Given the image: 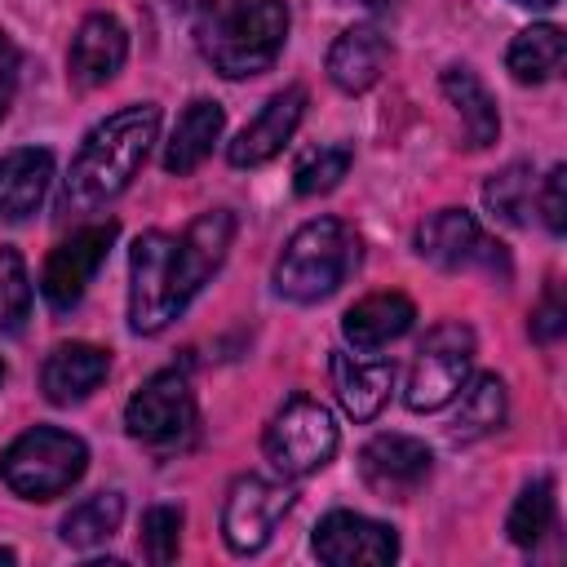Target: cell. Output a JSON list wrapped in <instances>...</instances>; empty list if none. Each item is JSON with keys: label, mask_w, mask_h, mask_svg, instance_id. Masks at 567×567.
Returning <instances> with one entry per match:
<instances>
[{"label": "cell", "mask_w": 567, "mask_h": 567, "mask_svg": "<svg viewBox=\"0 0 567 567\" xmlns=\"http://www.w3.org/2000/svg\"><path fill=\"white\" fill-rule=\"evenodd\" d=\"M235 239V217L226 208L199 213L186 235L146 230L128 248V323L133 332H164L186 301L208 284V275L226 261Z\"/></svg>", "instance_id": "cell-1"}, {"label": "cell", "mask_w": 567, "mask_h": 567, "mask_svg": "<svg viewBox=\"0 0 567 567\" xmlns=\"http://www.w3.org/2000/svg\"><path fill=\"white\" fill-rule=\"evenodd\" d=\"M288 40L284 0H208L195 13V44L226 80L261 75Z\"/></svg>", "instance_id": "cell-2"}, {"label": "cell", "mask_w": 567, "mask_h": 567, "mask_svg": "<svg viewBox=\"0 0 567 567\" xmlns=\"http://www.w3.org/2000/svg\"><path fill=\"white\" fill-rule=\"evenodd\" d=\"M155 133H159V106L155 102H137V106H124L111 120H102L84 137V146L71 164L66 199L75 208H97V204L115 199L137 177Z\"/></svg>", "instance_id": "cell-3"}, {"label": "cell", "mask_w": 567, "mask_h": 567, "mask_svg": "<svg viewBox=\"0 0 567 567\" xmlns=\"http://www.w3.org/2000/svg\"><path fill=\"white\" fill-rule=\"evenodd\" d=\"M359 261V239L341 217H315L306 221L275 261V288L288 301H323L346 284V275Z\"/></svg>", "instance_id": "cell-4"}, {"label": "cell", "mask_w": 567, "mask_h": 567, "mask_svg": "<svg viewBox=\"0 0 567 567\" xmlns=\"http://www.w3.org/2000/svg\"><path fill=\"white\" fill-rule=\"evenodd\" d=\"M84 465H89V447L75 434L53 430V425H35V430L18 434L0 456L4 483L27 501H53V496L71 492L80 483Z\"/></svg>", "instance_id": "cell-5"}, {"label": "cell", "mask_w": 567, "mask_h": 567, "mask_svg": "<svg viewBox=\"0 0 567 567\" xmlns=\"http://www.w3.org/2000/svg\"><path fill=\"white\" fill-rule=\"evenodd\" d=\"M266 461L284 474V478H301L315 474L319 465L332 461L337 452V425L332 412L306 394H292L266 425Z\"/></svg>", "instance_id": "cell-6"}, {"label": "cell", "mask_w": 567, "mask_h": 567, "mask_svg": "<svg viewBox=\"0 0 567 567\" xmlns=\"http://www.w3.org/2000/svg\"><path fill=\"white\" fill-rule=\"evenodd\" d=\"M124 430L155 452L182 447L195 434V394H190L186 372L164 368V372L146 377L124 408Z\"/></svg>", "instance_id": "cell-7"}, {"label": "cell", "mask_w": 567, "mask_h": 567, "mask_svg": "<svg viewBox=\"0 0 567 567\" xmlns=\"http://www.w3.org/2000/svg\"><path fill=\"white\" fill-rule=\"evenodd\" d=\"M474 359V332L465 323H439L416 350L412 377H408V408L412 412H439L456 399V390L470 377Z\"/></svg>", "instance_id": "cell-8"}, {"label": "cell", "mask_w": 567, "mask_h": 567, "mask_svg": "<svg viewBox=\"0 0 567 567\" xmlns=\"http://www.w3.org/2000/svg\"><path fill=\"white\" fill-rule=\"evenodd\" d=\"M120 226L115 221H93V226H80L71 239H62L49 261H44V275H40V292L53 310H71L84 288L93 284V275L102 270L111 244H115Z\"/></svg>", "instance_id": "cell-9"}, {"label": "cell", "mask_w": 567, "mask_h": 567, "mask_svg": "<svg viewBox=\"0 0 567 567\" xmlns=\"http://www.w3.org/2000/svg\"><path fill=\"white\" fill-rule=\"evenodd\" d=\"M292 492L284 483H270L261 474H244L230 483L226 492V509H221V536L235 554H257L270 532L279 527V518L288 514Z\"/></svg>", "instance_id": "cell-10"}, {"label": "cell", "mask_w": 567, "mask_h": 567, "mask_svg": "<svg viewBox=\"0 0 567 567\" xmlns=\"http://www.w3.org/2000/svg\"><path fill=\"white\" fill-rule=\"evenodd\" d=\"M430 470H434V456L412 434H377L359 452V478L381 501H408V496H416L421 483L430 478Z\"/></svg>", "instance_id": "cell-11"}, {"label": "cell", "mask_w": 567, "mask_h": 567, "mask_svg": "<svg viewBox=\"0 0 567 567\" xmlns=\"http://www.w3.org/2000/svg\"><path fill=\"white\" fill-rule=\"evenodd\" d=\"M315 554L328 567H385L399 558V536H394V527H385L377 518L332 509L315 527Z\"/></svg>", "instance_id": "cell-12"}, {"label": "cell", "mask_w": 567, "mask_h": 567, "mask_svg": "<svg viewBox=\"0 0 567 567\" xmlns=\"http://www.w3.org/2000/svg\"><path fill=\"white\" fill-rule=\"evenodd\" d=\"M301 115H306V89H301V84L275 93V97L257 111V120L230 142V164H235V168H257V164L275 159V155L284 151V142L297 133Z\"/></svg>", "instance_id": "cell-13"}, {"label": "cell", "mask_w": 567, "mask_h": 567, "mask_svg": "<svg viewBox=\"0 0 567 567\" xmlns=\"http://www.w3.org/2000/svg\"><path fill=\"white\" fill-rule=\"evenodd\" d=\"M416 252L443 270H465L474 261H496L492 244L483 239L478 221L465 208H439L421 230H416Z\"/></svg>", "instance_id": "cell-14"}, {"label": "cell", "mask_w": 567, "mask_h": 567, "mask_svg": "<svg viewBox=\"0 0 567 567\" xmlns=\"http://www.w3.org/2000/svg\"><path fill=\"white\" fill-rule=\"evenodd\" d=\"M128 58V35L111 13H89L71 40V80L80 89H97L106 84Z\"/></svg>", "instance_id": "cell-15"}, {"label": "cell", "mask_w": 567, "mask_h": 567, "mask_svg": "<svg viewBox=\"0 0 567 567\" xmlns=\"http://www.w3.org/2000/svg\"><path fill=\"white\" fill-rule=\"evenodd\" d=\"M106 368H111V354L102 346L62 341L49 350V359L40 368V385H44L49 403H80L106 381Z\"/></svg>", "instance_id": "cell-16"}, {"label": "cell", "mask_w": 567, "mask_h": 567, "mask_svg": "<svg viewBox=\"0 0 567 567\" xmlns=\"http://www.w3.org/2000/svg\"><path fill=\"white\" fill-rule=\"evenodd\" d=\"M385 62H390V40L377 27H350L328 49V80L341 93H363L381 80Z\"/></svg>", "instance_id": "cell-17"}, {"label": "cell", "mask_w": 567, "mask_h": 567, "mask_svg": "<svg viewBox=\"0 0 567 567\" xmlns=\"http://www.w3.org/2000/svg\"><path fill=\"white\" fill-rule=\"evenodd\" d=\"M332 385H337V399L346 408V416L354 421H372L390 390H394V363L385 359H354L346 350L332 354Z\"/></svg>", "instance_id": "cell-18"}, {"label": "cell", "mask_w": 567, "mask_h": 567, "mask_svg": "<svg viewBox=\"0 0 567 567\" xmlns=\"http://www.w3.org/2000/svg\"><path fill=\"white\" fill-rule=\"evenodd\" d=\"M416 319V306L403 292H372L363 301H354L341 319V332L354 350H381L394 337H403Z\"/></svg>", "instance_id": "cell-19"}, {"label": "cell", "mask_w": 567, "mask_h": 567, "mask_svg": "<svg viewBox=\"0 0 567 567\" xmlns=\"http://www.w3.org/2000/svg\"><path fill=\"white\" fill-rule=\"evenodd\" d=\"M53 177V155L44 146H22L0 159V217L22 221L40 208Z\"/></svg>", "instance_id": "cell-20"}, {"label": "cell", "mask_w": 567, "mask_h": 567, "mask_svg": "<svg viewBox=\"0 0 567 567\" xmlns=\"http://www.w3.org/2000/svg\"><path fill=\"white\" fill-rule=\"evenodd\" d=\"M221 124H226V111L217 102H208V97H195L182 111V120H177V128H173V137L164 146V168L177 173V177L195 173L208 159L213 142L221 137Z\"/></svg>", "instance_id": "cell-21"}, {"label": "cell", "mask_w": 567, "mask_h": 567, "mask_svg": "<svg viewBox=\"0 0 567 567\" xmlns=\"http://www.w3.org/2000/svg\"><path fill=\"white\" fill-rule=\"evenodd\" d=\"M443 97L456 106L461 128H465V142H470L474 151H483V146L496 142V133H501V115H496V102H492V93L478 84L474 71H465V66L443 71Z\"/></svg>", "instance_id": "cell-22"}, {"label": "cell", "mask_w": 567, "mask_h": 567, "mask_svg": "<svg viewBox=\"0 0 567 567\" xmlns=\"http://www.w3.org/2000/svg\"><path fill=\"white\" fill-rule=\"evenodd\" d=\"M563 58H567V35L554 27V22H536L527 31L514 35L505 62H509V75L518 84H545L563 71Z\"/></svg>", "instance_id": "cell-23"}, {"label": "cell", "mask_w": 567, "mask_h": 567, "mask_svg": "<svg viewBox=\"0 0 567 567\" xmlns=\"http://www.w3.org/2000/svg\"><path fill=\"white\" fill-rule=\"evenodd\" d=\"M456 394H461V408H456V421H452L456 443L483 439V434L505 425V381L501 377H474Z\"/></svg>", "instance_id": "cell-24"}, {"label": "cell", "mask_w": 567, "mask_h": 567, "mask_svg": "<svg viewBox=\"0 0 567 567\" xmlns=\"http://www.w3.org/2000/svg\"><path fill=\"white\" fill-rule=\"evenodd\" d=\"M554 514H558L554 478H536V483H527V487L518 492V501H514V509H509L505 532H509V540H514V545L532 549V545H540V540H545V532H554Z\"/></svg>", "instance_id": "cell-25"}, {"label": "cell", "mask_w": 567, "mask_h": 567, "mask_svg": "<svg viewBox=\"0 0 567 567\" xmlns=\"http://www.w3.org/2000/svg\"><path fill=\"white\" fill-rule=\"evenodd\" d=\"M124 518V496L120 492H97L89 501H80L66 518H62V540L75 549H89L97 540H106Z\"/></svg>", "instance_id": "cell-26"}, {"label": "cell", "mask_w": 567, "mask_h": 567, "mask_svg": "<svg viewBox=\"0 0 567 567\" xmlns=\"http://www.w3.org/2000/svg\"><path fill=\"white\" fill-rule=\"evenodd\" d=\"M483 204H487L501 221L523 226L527 213H532V168H527V164H505L501 173H492L487 186H483Z\"/></svg>", "instance_id": "cell-27"}, {"label": "cell", "mask_w": 567, "mask_h": 567, "mask_svg": "<svg viewBox=\"0 0 567 567\" xmlns=\"http://www.w3.org/2000/svg\"><path fill=\"white\" fill-rule=\"evenodd\" d=\"M346 168H350V146H341V142H332V146H315V151H306L301 159H297V168H292V190L297 195H328L341 177H346Z\"/></svg>", "instance_id": "cell-28"}, {"label": "cell", "mask_w": 567, "mask_h": 567, "mask_svg": "<svg viewBox=\"0 0 567 567\" xmlns=\"http://www.w3.org/2000/svg\"><path fill=\"white\" fill-rule=\"evenodd\" d=\"M27 315H31L27 261L13 248H0V332H18Z\"/></svg>", "instance_id": "cell-29"}, {"label": "cell", "mask_w": 567, "mask_h": 567, "mask_svg": "<svg viewBox=\"0 0 567 567\" xmlns=\"http://www.w3.org/2000/svg\"><path fill=\"white\" fill-rule=\"evenodd\" d=\"M177 540H182V509L177 505H151L142 514V554L164 567L177 558Z\"/></svg>", "instance_id": "cell-30"}, {"label": "cell", "mask_w": 567, "mask_h": 567, "mask_svg": "<svg viewBox=\"0 0 567 567\" xmlns=\"http://www.w3.org/2000/svg\"><path fill=\"white\" fill-rule=\"evenodd\" d=\"M540 213H545V226L554 235L567 230V168L554 164L549 177H545V190H540Z\"/></svg>", "instance_id": "cell-31"}, {"label": "cell", "mask_w": 567, "mask_h": 567, "mask_svg": "<svg viewBox=\"0 0 567 567\" xmlns=\"http://www.w3.org/2000/svg\"><path fill=\"white\" fill-rule=\"evenodd\" d=\"M563 323H567V310H563V301H558V288H549L545 301H540V310L532 315V337H536V341H554V337L563 332Z\"/></svg>", "instance_id": "cell-32"}, {"label": "cell", "mask_w": 567, "mask_h": 567, "mask_svg": "<svg viewBox=\"0 0 567 567\" xmlns=\"http://www.w3.org/2000/svg\"><path fill=\"white\" fill-rule=\"evenodd\" d=\"M18 66H22L18 44H13V40L0 31V120H4L9 102H13V89H18Z\"/></svg>", "instance_id": "cell-33"}, {"label": "cell", "mask_w": 567, "mask_h": 567, "mask_svg": "<svg viewBox=\"0 0 567 567\" xmlns=\"http://www.w3.org/2000/svg\"><path fill=\"white\" fill-rule=\"evenodd\" d=\"M514 4H527V9H549V4H558V0H514Z\"/></svg>", "instance_id": "cell-34"}, {"label": "cell", "mask_w": 567, "mask_h": 567, "mask_svg": "<svg viewBox=\"0 0 567 567\" xmlns=\"http://www.w3.org/2000/svg\"><path fill=\"white\" fill-rule=\"evenodd\" d=\"M0 563H13V549H0Z\"/></svg>", "instance_id": "cell-35"}, {"label": "cell", "mask_w": 567, "mask_h": 567, "mask_svg": "<svg viewBox=\"0 0 567 567\" xmlns=\"http://www.w3.org/2000/svg\"><path fill=\"white\" fill-rule=\"evenodd\" d=\"M359 4H390V0H359Z\"/></svg>", "instance_id": "cell-36"}, {"label": "cell", "mask_w": 567, "mask_h": 567, "mask_svg": "<svg viewBox=\"0 0 567 567\" xmlns=\"http://www.w3.org/2000/svg\"><path fill=\"white\" fill-rule=\"evenodd\" d=\"M0 381H4V363H0Z\"/></svg>", "instance_id": "cell-37"}]
</instances>
